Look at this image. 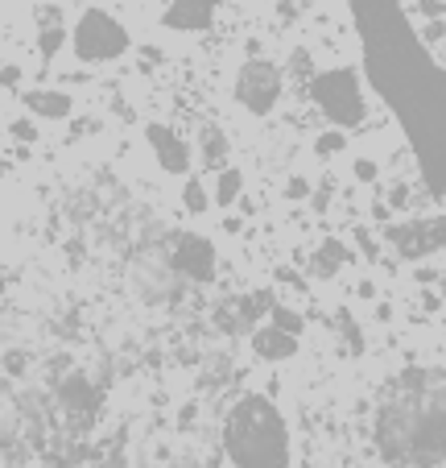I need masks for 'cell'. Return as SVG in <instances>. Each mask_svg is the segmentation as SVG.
Returning a JSON list of instances; mask_svg holds the SVG:
<instances>
[{
	"label": "cell",
	"mask_w": 446,
	"mask_h": 468,
	"mask_svg": "<svg viewBox=\"0 0 446 468\" xmlns=\"http://www.w3.org/2000/svg\"><path fill=\"white\" fill-rule=\"evenodd\" d=\"M182 207L191 216H202L211 207V195H207V186L199 183V178H186V186H182Z\"/></svg>",
	"instance_id": "18"
},
{
	"label": "cell",
	"mask_w": 446,
	"mask_h": 468,
	"mask_svg": "<svg viewBox=\"0 0 446 468\" xmlns=\"http://www.w3.org/2000/svg\"><path fill=\"white\" fill-rule=\"evenodd\" d=\"M281 88H285V80L269 58H248L236 75V100L253 116H269L273 104L281 100Z\"/></svg>",
	"instance_id": "6"
},
{
	"label": "cell",
	"mask_w": 446,
	"mask_h": 468,
	"mask_svg": "<svg viewBox=\"0 0 446 468\" xmlns=\"http://www.w3.org/2000/svg\"><path fill=\"white\" fill-rule=\"evenodd\" d=\"M310 100H315L327 121H335L339 129H351V124H359L368 116L364 83H359V71H351V67H331V71L315 75V80H310Z\"/></svg>",
	"instance_id": "4"
},
{
	"label": "cell",
	"mask_w": 446,
	"mask_h": 468,
	"mask_svg": "<svg viewBox=\"0 0 446 468\" xmlns=\"http://www.w3.org/2000/svg\"><path fill=\"white\" fill-rule=\"evenodd\" d=\"M26 108L34 116H42V121H67L70 108H75V100H70L67 91L42 88V91H26Z\"/></svg>",
	"instance_id": "13"
},
{
	"label": "cell",
	"mask_w": 446,
	"mask_h": 468,
	"mask_svg": "<svg viewBox=\"0 0 446 468\" xmlns=\"http://www.w3.org/2000/svg\"><path fill=\"white\" fill-rule=\"evenodd\" d=\"M137 282H140V294H145L149 303H161L174 294L178 286V274H174V265H170V257H145V261L137 265Z\"/></svg>",
	"instance_id": "11"
},
{
	"label": "cell",
	"mask_w": 446,
	"mask_h": 468,
	"mask_svg": "<svg viewBox=\"0 0 446 468\" xmlns=\"http://www.w3.org/2000/svg\"><path fill=\"white\" fill-rule=\"evenodd\" d=\"M21 80V71L17 67H0V83H5V88H13V83Z\"/></svg>",
	"instance_id": "27"
},
{
	"label": "cell",
	"mask_w": 446,
	"mask_h": 468,
	"mask_svg": "<svg viewBox=\"0 0 446 468\" xmlns=\"http://www.w3.org/2000/svg\"><path fill=\"white\" fill-rule=\"evenodd\" d=\"M356 17L364 75L393 108L418 154L421 178L434 195H446V71L430 58L397 0H347Z\"/></svg>",
	"instance_id": "1"
},
{
	"label": "cell",
	"mask_w": 446,
	"mask_h": 468,
	"mask_svg": "<svg viewBox=\"0 0 446 468\" xmlns=\"http://www.w3.org/2000/svg\"><path fill=\"white\" fill-rule=\"evenodd\" d=\"M418 13H421V17H430V21H438L446 13V5H442V0H421Z\"/></svg>",
	"instance_id": "24"
},
{
	"label": "cell",
	"mask_w": 446,
	"mask_h": 468,
	"mask_svg": "<svg viewBox=\"0 0 446 468\" xmlns=\"http://www.w3.org/2000/svg\"><path fill=\"white\" fill-rule=\"evenodd\" d=\"M170 265L174 274L186 278V282H211L215 278V245L199 232H182L170 249Z\"/></svg>",
	"instance_id": "7"
},
{
	"label": "cell",
	"mask_w": 446,
	"mask_h": 468,
	"mask_svg": "<svg viewBox=\"0 0 446 468\" xmlns=\"http://www.w3.org/2000/svg\"><path fill=\"white\" fill-rule=\"evenodd\" d=\"M215 9H219V0H170L161 21H166V29L199 34V29H207L215 21Z\"/></svg>",
	"instance_id": "10"
},
{
	"label": "cell",
	"mask_w": 446,
	"mask_h": 468,
	"mask_svg": "<svg viewBox=\"0 0 446 468\" xmlns=\"http://www.w3.org/2000/svg\"><path fill=\"white\" fill-rule=\"evenodd\" d=\"M253 353L261 356V361H289V356L297 353V336H289V332H281V327L264 324L253 332Z\"/></svg>",
	"instance_id": "12"
},
{
	"label": "cell",
	"mask_w": 446,
	"mask_h": 468,
	"mask_svg": "<svg viewBox=\"0 0 446 468\" xmlns=\"http://www.w3.org/2000/svg\"><path fill=\"white\" fill-rule=\"evenodd\" d=\"M351 261V249L343 245V240H323L318 245V253L310 257V274L315 278H335L339 274V265Z\"/></svg>",
	"instance_id": "14"
},
{
	"label": "cell",
	"mask_w": 446,
	"mask_h": 468,
	"mask_svg": "<svg viewBox=\"0 0 446 468\" xmlns=\"http://www.w3.org/2000/svg\"><path fill=\"white\" fill-rule=\"evenodd\" d=\"M223 158H228V137H223L219 129H207L202 133V162L219 175V170H223Z\"/></svg>",
	"instance_id": "17"
},
{
	"label": "cell",
	"mask_w": 446,
	"mask_h": 468,
	"mask_svg": "<svg viewBox=\"0 0 446 468\" xmlns=\"http://www.w3.org/2000/svg\"><path fill=\"white\" fill-rule=\"evenodd\" d=\"M13 137H17V142H34L37 133H34V124H29V121H17V124H13Z\"/></svg>",
	"instance_id": "26"
},
{
	"label": "cell",
	"mask_w": 446,
	"mask_h": 468,
	"mask_svg": "<svg viewBox=\"0 0 446 468\" xmlns=\"http://www.w3.org/2000/svg\"><path fill=\"white\" fill-rule=\"evenodd\" d=\"M377 448L389 464L430 468L446 460V373L405 369L377 398Z\"/></svg>",
	"instance_id": "2"
},
{
	"label": "cell",
	"mask_w": 446,
	"mask_h": 468,
	"mask_svg": "<svg viewBox=\"0 0 446 468\" xmlns=\"http://www.w3.org/2000/svg\"><path fill=\"white\" fill-rule=\"evenodd\" d=\"M223 448L236 468H289V431L264 394H244L223 423Z\"/></svg>",
	"instance_id": "3"
},
{
	"label": "cell",
	"mask_w": 446,
	"mask_h": 468,
	"mask_svg": "<svg viewBox=\"0 0 446 468\" xmlns=\"http://www.w3.org/2000/svg\"><path fill=\"white\" fill-rule=\"evenodd\" d=\"M240 191H244V175L240 170H232V166H223L215 175V204L219 207H232L240 199Z\"/></svg>",
	"instance_id": "15"
},
{
	"label": "cell",
	"mask_w": 446,
	"mask_h": 468,
	"mask_svg": "<svg viewBox=\"0 0 446 468\" xmlns=\"http://www.w3.org/2000/svg\"><path fill=\"white\" fill-rule=\"evenodd\" d=\"M339 336H343V345H347V353H364V332H359V324L356 319H347V311L339 315Z\"/></svg>",
	"instance_id": "20"
},
{
	"label": "cell",
	"mask_w": 446,
	"mask_h": 468,
	"mask_svg": "<svg viewBox=\"0 0 446 468\" xmlns=\"http://www.w3.org/2000/svg\"><path fill=\"white\" fill-rule=\"evenodd\" d=\"M351 170H356L359 183H377V175H380V166L372 158H356V166H351Z\"/></svg>",
	"instance_id": "23"
},
{
	"label": "cell",
	"mask_w": 446,
	"mask_h": 468,
	"mask_svg": "<svg viewBox=\"0 0 446 468\" xmlns=\"http://www.w3.org/2000/svg\"><path fill=\"white\" fill-rule=\"evenodd\" d=\"M62 402H67L70 410H96V389L88 386V378H70L67 386H62Z\"/></svg>",
	"instance_id": "16"
},
{
	"label": "cell",
	"mask_w": 446,
	"mask_h": 468,
	"mask_svg": "<svg viewBox=\"0 0 446 468\" xmlns=\"http://www.w3.org/2000/svg\"><path fill=\"white\" fill-rule=\"evenodd\" d=\"M389 240L397 245V253L418 261V257L434 253V249L446 245V224H430V220H418V224H405V229H393Z\"/></svg>",
	"instance_id": "9"
},
{
	"label": "cell",
	"mask_w": 446,
	"mask_h": 468,
	"mask_svg": "<svg viewBox=\"0 0 446 468\" xmlns=\"http://www.w3.org/2000/svg\"><path fill=\"white\" fill-rule=\"evenodd\" d=\"M62 37H67V34H62L58 26L42 29V42H37V46H42V54H46V58H50V54H58V50H62Z\"/></svg>",
	"instance_id": "22"
},
{
	"label": "cell",
	"mask_w": 446,
	"mask_h": 468,
	"mask_svg": "<svg viewBox=\"0 0 446 468\" xmlns=\"http://www.w3.org/2000/svg\"><path fill=\"white\" fill-rule=\"evenodd\" d=\"M269 319H273V327H281V332H289V336H302V315H297V311H289V307H281V303H273V307H269Z\"/></svg>",
	"instance_id": "19"
},
{
	"label": "cell",
	"mask_w": 446,
	"mask_h": 468,
	"mask_svg": "<svg viewBox=\"0 0 446 468\" xmlns=\"http://www.w3.org/2000/svg\"><path fill=\"white\" fill-rule=\"evenodd\" d=\"M285 195H289V199H306V195H310V183H306V178H289V183H285Z\"/></svg>",
	"instance_id": "25"
},
{
	"label": "cell",
	"mask_w": 446,
	"mask_h": 468,
	"mask_svg": "<svg viewBox=\"0 0 446 468\" xmlns=\"http://www.w3.org/2000/svg\"><path fill=\"white\" fill-rule=\"evenodd\" d=\"M343 150H347V137H343L339 129L323 133V137L315 142V154H318V158H335V154H343Z\"/></svg>",
	"instance_id": "21"
},
{
	"label": "cell",
	"mask_w": 446,
	"mask_h": 468,
	"mask_svg": "<svg viewBox=\"0 0 446 468\" xmlns=\"http://www.w3.org/2000/svg\"><path fill=\"white\" fill-rule=\"evenodd\" d=\"M442 37V21H434V26H426V42H438Z\"/></svg>",
	"instance_id": "28"
},
{
	"label": "cell",
	"mask_w": 446,
	"mask_h": 468,
	"mask_svg": "<svg viewBox=\"0 0 446 468\" xmlns=\"http://www.w3.org/2000/svg\"><path fill=\"white\" fill-rule=\"evenodd\" d=\"M0 294H5V270H0Z\"/></svg>",
	"instance_id": "29"
},
{
	"label": "cell",
	"mask_w": 446,
	"mask_h": 468,
	"mask_svg": "<svg viewBox=\"0 0 446 468\" xmlns=\"http://www.w3.org/2000/svg\"><path fill=\"white\" fill-rule=\"evenodd\" d=\"M145 137H149V150H153V158H158V166L166 170V175H186V170H191V145H186V137H178V133L166 129V124H149Z\"/></svg>",
	"instance_id": "8"
},
{
	"label": "cell",
	"mask_w": 446,
	"mask_h": 468,
	"mask_svg": "<svg viewBox=\"0 0 446 468\" xmlns=\"http://www.w3.org/2000/svg\"><path fill=\"white\" fill-rule=\"evenodd\" d=\"M70 42H75V54H79L83 62H112L129 50V29H124L112 13L88 9L79 21H75Z\"/></svg>",
	"instance_id": "5"
}]
</instances>
